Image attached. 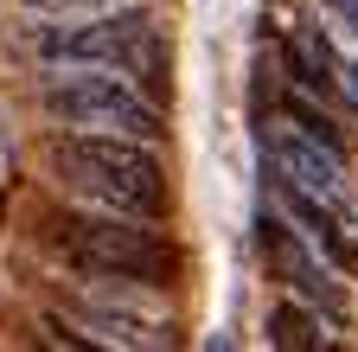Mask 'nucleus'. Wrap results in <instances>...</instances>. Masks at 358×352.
Wrapping results in <instances>:
<instances>
[{
    "label": "nucleus",
    "instance_id": "obj_1",
    "mask_svg": "<svg viewBox=\"0 0 358 352\" xmlns=\"http://www.w3.org/2000/svg\"><path fill=\"white\" fill-rule=\"evenodd\" d=\"M26 52L38 58V71H122L154 103H166L173 52L160 26L148 20V0L109 7V13H77V20H38L26 32Z\"/></svg>",
    "mask_w": 358,
    "mask_h": 352
},
{
    "label": "nucleus",
    "instance_id": "obj_2",
    "mask_svg": "<svg viewBox=\"0 0 358 352\" xmlns=\"http://www.w3.org/2000/svg\"><path fill=\"white\" fill-rule=\"evenodd\" d=\"M58 186L77 205H109V211H134V218H166V160L160 141H134V135H77L58 128L45 141Z\"/></svg>",
    "mask_w": 358,
    "mask_h": 352
},
{
    "label": "nucleus",
    "instance_id": "obj_3",
    "mask_svg": "<svg viewBox=\"0 0 358 352\" xmlns=\"http://www.w3.org/2000/svg\"><path fill=\"white\" fill-rule=\"evenodd\" d=\"M52 250L90 282H141L166 288L179 276V250L160 231V218H134L109 205H71L52 218Z\"/></svg>",
    "mask_w": 358,
    "mask_h": 352
},
{
    "label": "nucleus",
    "instance_id": "obj_4",
    "mask_svg": "<svg viewBox=\"0 0 358 352\" xmlns=\"http://www.w3.org/2000/svg\"><path fill=\"white\" fill-rule=\"evenodd\" d=\"M38 115L52 128H77V135H134V141L166 135V103H154L122 71H45Z\"/></svg>",
    "mask_w": 358,
    "mask_h": 352
},
{
    "label": "nucleus",
    "instance_id": "obj_5",
    "mask_svg": "<svg viewBox=\"0 0 358 352\" xmlns=\"http://www.w3.org/2000/svg\"><path fill=\"white\" fill-rule=\"evenodd\" d=\"M256 250H262V262H268V269H275V276L288 282V295L313 301L327 321H339L345 295H339V282H333V262H327L320 250H313L301 231H288V218L262 211V218H256Z\"/></svg>",
    "mask_w": 358,
    "mask_h": 352
},
{
    "label": "nucleus",
    "instance_id": "obj_6",
    "mask_svg": "<svg viewBox=\"0 0 358 352\" xmlns=\"http://www.w3.org/2000/svg\"><path fill=\"white\" fill-rule=\"evenodd\" d=\"M262 160H268V173H275L282 186H301V192L327 199V205H345V154L320 148L313 135H301L294 122L262 128Z\"/></svg>",
    "mask_w": 358,
    "mask_h": 352
},
{
    "label": "nucleus",
    "instance_id": "obj_7",
    "mask_svg": "<svg viewBox=\"0 0 358 352\" xmlns=\"http://www.w3.org/2000/svg\"><path fill=\"white\" fill-rule=\"evenodd\" d=\"M275 192H282V211L301 225V237L320 250L333 269H358V244H352V237H345V225H339V205L313 199V192H301V186H282V180H275Z\"/></svg>",
    "mask_w": 358,
    "mask_h": 352
},
{
    "label": "nucleus",
    "instance_id": "obj_8",
    "mask_svg": "<svg viewBox=\"0 0 358 352\" xmlns=\"http://www.w3.org/2000/svg\"><path fill=\"white\" fill-rule=\"evenodd\" d=\"M268 346H282V352H320V346H333V339H327L320 307L301 301V295H288V301L268 307Z\"/></svg>",
    "mask_w": 358,
    "mask_h": 352
},
{
    "label": "nucleus",
    "instance_id": "obj_9",
    "mask_svg": "<svg viewBox=\"0 0 358 352\" xmlns=\"http://www.w3.org/2000/svg\"><path fill=\"white\" fill-rule=\"evenodd\" d=\"M288 77L301 83V90H313V97H327L333 83H339V58H333V45H327L320 26H307V32L288 38Z\"/></svg>",
    "mask_w": 358,
    "mask_h": 352
},
{
    "label": "nucleus",
    "instance_id": "obj_10",
    "mask_svg": "<svg viewBox=\"0 0 358 352\" xmlns=\"http://www.w3.org/2000/svg\"><path fill=\"white\" fill-rule=\"evenodd\" d=\"M282 122H294L301 128V135H313V141H320V148H333V154H345V135H339V122L320 109V103H313V90H301V83H294V90L282 97Z\"/></svg>",
    "mask_w": 358,
    "mask_h": 352
},
{
    "label": "nucleus",
    "instance_id": "obj_11",
    "mask_svg": "<svg viewBox=\"0 0 358 352\" xmlns=\"http://www.w3.org/2000/svg\"><path fill=\"white\" fill-rule=\"evenodd\" d=\"M38 20H77V13H109V7H134V0H20Z\"/></svg>",
    "mask_w": 358,
    "mask_h": 352
},
{
    "label": "nucleus",
    "instance_id": "obj_12",
    "mask_svg": "<svg viewBox=\"0 0 358 352\" xmlns=\"http://www.w3.org/2000/svg\"><path fill=\"white\" fill-rule=\"evenodd\" d=\"M320 7H333V13H339V20L358 32V0H320Z\"/></svg>",
    "mask_w": 358,
    "mask_h": 352
},
{
    "label": "nucleus",
    "instance_id": "obj_13",
    "mask_svg": "<svg viewBox=\"0 0 358 352\" xmlns=\"http://www.w3.org/2000/svg\"><path fill=\"white\" fill-rule=\"evenodd\" d=\"M339 77H345V90H352V97H358V64H352V71H339Z\"/></svg>",
    "mask_w": 358,
    "mask_h": 352
}]
</instances>
